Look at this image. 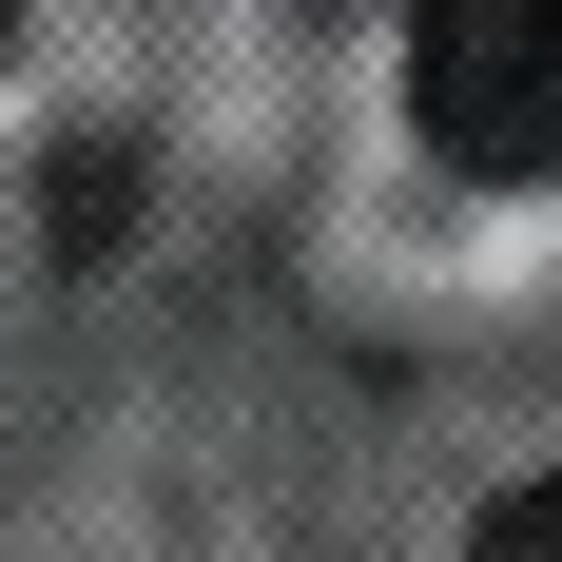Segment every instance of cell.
<instances>
[{
    "instance_id": "6da1fadb",
    "label": "cell",
    "mask_w": 562,
    "mask_h": 562,
    "mask_svg": "<svg viewBox=\"0 0 562 562\" xmlns=\"http://www.w3.org/2000/svg\"><path fill=\"white\" fill-rule=\"evenodd\" d=\"M407 116L447 175H562V0H427L407 20Z\"/></svg>"
},
{
    "instance_id": "7a4b0ae2",
    "label": "cell",
    "mask_w": 562,
    "mask_h": 562,
    "mask_svg": "<svg viewBox=\"0 0 562 562\" xmlns=\"http://www.w3.org/2000/svg\"><path fill=\"white\" fill-rule=\"evenodd\" d=\"M465 562H562V465H543V485H505V505H485V543H465Z\"/></svg>"
},
{
    "instance_id": "3957f363",
    "label": "cell",
    "mask_w": 562,
    "mask_h": 562,
    "mask_svg": "<svg viewBox=\"0 0 562 562\" xmlns=\"http://www.w3.org/2000/svg\"><path fill=\"white\" fill-rule=\"evenodd\" d=\"M0 40H20V0H0Z\"/></svg>"
}]
</instances>
